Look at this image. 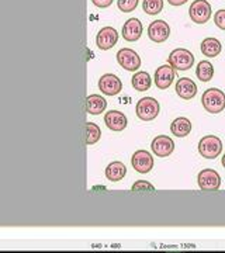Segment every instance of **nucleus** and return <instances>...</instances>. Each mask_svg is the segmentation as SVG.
Masks as SVG:
<instances>
[{
	"instance_id": "23",
	"label": "nucleus",
	"mask_w": 225,
	"mask_h": 253,
	"mask_svg": "<svg viewBox=\"0 0 225 253\" xmlns=\"http://www.w3.org/2000/svg\"><path fill=\"white\" fill-rule=\"evenodd\" d=\"M100 138H101L100 126L94 123H86V144H96V142H99Z\"/></svg>"
},
{
	"instance_id": "9",
	"label": "nucleus",
	"mask_w": 225,
	"mask_h": 253,
	"mask_svg": "<svg viewBox=\"0 0 225 253\" xmlns=\"http://www.w3.org/2000/svg\"><path fill=\"white\" fill-rule=\"evenodd\" d=\"M171 36V27L163 20H155L148 27V37L153 42H165Z\"/></svg>"
},
{
	"instance_id": "7",
	"label": "nucleus",
	"mask_w": 225,
	"mask_h": 253,
	"mask_svg": "<svg viewBox=\"0 0 225 253\" xmlns=\"http://www.w3.org/2000/svg\"><path fill=\"white\" fill-rule=\"evenodd\" d=\"M117 62L128 72H135L141 68V58L131 48H123L118 51Z\"/></svg>"
},
{
	"instance_id": "4",
	"label": "nucleus",
	"mask_w": 225,
	"mask_h": 253,
	"mask_svg": "<svg viewBox=\"0 0 225 253\" xmlns=\"http://www.w3.org/2000/svg\"><path fill=\"white\" fill-rule=\"evenodd\" d=\"M161 106L153 97H144L136 103V116L142 121H152L158 117Z\"/></svg>"
},
{
	"instance_id": "3",
	"label": "nucleus",
	"mask_w": 225,
	"mask_h": 253,
	"mask_svg": "<svg viewBox=\"0 0 225 253\" xmlns=\"http://www.w3.org/2000/svg\"><path fill=\"white\" fill-rule=\"evenodd\" d=\"M198 152L206 159H216L223 152V141L216 135L203 136L198 142Z\"/></svg>"
},
{
	"instance_id": "1",
	"label": "nucleus",
	"mask_w": 225,
	"mask_h": 253,
	"mask_svg": "<svg viewBox=\"0 0 225 253\" xmlns=\"http://www.w3.org/2000/svg\"><path fill=\"white\" fill-rule=\"evenodd\" d=\"M201 103L207 113L218 114L225 109V93L216 87L207 89L201 96Z\"/></svg>"
},
{
	"instance_id": "30",
	"label": "nucleus",
	"mask_w": 225,
	"mask_h": 253,
	"mask_svg": "<svg viewBox=\"0 0 225 253\" xmlns=\"http://www.w3.org/2000/svg\"><path fill=\"white\" fill-rule=\"evenodd\" d=\"M221 163H223V166H224V169H225V155L223 156V159H221Z\"/></svg>"
},
{
	"instance_id": "26",
	"label": "nucleus",
	"mask_w": 225,
	"mask_h": 253,
	"mask_svg": "<svg viewBox=\"0 0 225 253\" xmlns=\"http://www.w3.org/2000/svg\"><path fill=\"white\" fill-rule=\"evenodd\" d=\"M131 190L133 191H155V187H153V184H151L149 181L138 180L133 184Z\"/></svg>"
},
{
	"instance_id": "25",
	"label": "nucleus",
	"mask_w": 225,
	"mask_h": 253,
	"mask_svg": "<svg viewBox=\"0 0 225 253\" xmlns=\"http://www.w3.org/2000/svg\"><path fill=\"white\" fill-rule=\"evenodd\" d=\"M117 6L123 13H131L136 9L138 0H117Z\"/></svg>"
},
{
	"instance_id": "15",
	"label": "nucleus",
	"mask_w": 225,
	"mask_h": 253,
	"mask_svg": "<svg viewBox=\"0 0 225 253\" xmlns=\"http://www.w3.org/2000/svg\"><path fill=\"white\" fill-rule=\"evenodd\" d=\"M142 23L138 18H128L123 26V37L128 42H135L142 36Z\"/></svg>"
},
{
	"instance_id": "24",
	"label": "nucleus",
	"mask_w": 225,
	"mask_h": 253,
	"mask_svg": "<svg viewBox=\"0 0 225 253\" xmlns=\"http://www.w3.org/2000/svg\"><path fill=\"white\" fill-rule=\"evenodd\" d=\"M142 9L149 16L159 14L163 9V0H144L142 1Z\"/></svg>"
},
{
	"instance_id": "18",
	"label": "nucleus",
	"mask_w": 225,
	"mask_h": 253,
	"mask_svg": "<svg viewBox=\"0 0 225 253\" xmlns=\"http://www.w3.org/2000/svg\"><path fill=\"white\" fill-rule=\"evenodd\" d=\"M200 49H201V52H203L204 56H208V58H216V56H218V55L221 54V51H223V45H221V42H220L217 38L210 37V38H206V40L201 42Z\"/></svg>"
},
{
	"instance_id": "27",
	"label": "nucleus",
	"mask_w": 225,
	"mask_h": 253,
	"mask_svg": "<svg viewBox=\"0 0 225 253\" xmlns=\"http://www.w3.org/2000/svg\"><path fill=\"white\" fill-rule=\"evenodd\" d=\"M214 23H216L217 27L225 31V9L217 11L216 16H214Z\"/></svg>"
},
{
	"instance_id": "5",
	"label": "nucleus",
	"mask_w": 225,
	"mask_h": 253,
	"mask_svg": "<svg viewBox=\"0 0 225 253\" xmlns=\"http://www.w3.org/2000/svg\"><path fill=\"white\" fill-rule=\"evenodd\" d=\"M189 16L196 24H206L211 17V4L207 0H194L189 7Z\"/></svg>"
},
{
	"instance_id": "16",
	"label": "nucleus",
	"mask_w": 225,
	"mask_h": 253,
	"mask_svg": "<svg viewBox=\"0 0 225 253\" xmlns=\"http://www.w3.org/2000/svg\"><path fill=\"white\" fill-rule=\"evenodd\" d=\"M176 93L180 99L191 100L197 94V84L190 78H180L176 82Z\"/></svg>"
},
{
	"instance_id": "28",
	"label": "nucleus",
	"mask_w": 225,
	"mask_h": 253,
	"mask_svg": "<svg viewBox=\"0 0 225 253\" xmlns=\"http://www.w3.org/2000/svg\"><path fill=\"white\" fill-rule=\"evenodd\" d=\"M91 1L99 9H106L108 6H111V3H113V0H91Z\"/></svg>"
},
{
	"instance_id": "10",
	"label": "nucleus",
	"mask_w": 225,
	"mask_h": 253,
	"mask_svg": "<svg viewBox=\"0 0 225 253\" xmlns=\"http://www.w3.org/2000/svg\"><path fill=\"white\" fill-rule=\"evenodd\" d=\"M99 89L106 96H117L118 93L123 90V83L116 75L106 73L100 78Z\"/></svg>"
},
{
	"instance_id": "8",
	"label": "nucleus",
	"mask_w": 225,
	"mask_h": 253,
	"mask_svg": "<svg viewBox=\"0 0 225 253\" xmlns=\"http://www.w3.org/2000/svg\"><path fill=\"white\" fill-rule=\"evenodd\" d=\"M175 76H176V71L172 68L169 63L168 65H162V66H159L155 71V76H153L155 86L158 89H161V90L169 89L173 81H175Z\"/></svg>"
},
{
	"instance_id": "12",
	"label": "nucleus",
	"mask_w": 225,
	"mask_h": 253,
	"mask_svg": "<svg viewBox=\"0 0 225 253\" xmlns=\"http://www.w3.org/2000/svg\"><path fill=\"white\" fill-rule=\"evenodd\" d=\"M131 163H133V168L138 173L145 174V173H149L153 169V156L148 151H136L133 158H131Z\"/></svg>"
},
{
	"instance_id": "6",
	"label": "nucleus",
	"mask_w": 225,
	"mask_h": 253,
	"mask_svg": "<svg viewBox=\"0 0 225 253\" xmlns=\"http://www.w3.org/2000/svg\"><path fill=\"white\" fill-rule=\"evenodd\" d=\"M197 183L203 191H217L221 187V176L214 169H203L198 173Z\"/></svg>"
},
{
	"instance_id": "11",
	"label": "nucleus",
	"mask_w": 225,
	"mask_h": 253,
	"mask_svg": "<svg viewBox=\"0 0 225 253\" xmlns=\"http://www.w3.org/2000/svg\"><path fill=\"white\" fill-rule=\"evenodd\" d=\"M151 149L158 158H168L175 151V142L171 136L158 135L155 136L151 142Z\"/></svg>"
},
{
	"instance_id": "14",
	"label": "nucleus",
	"mask_w": 225,
	"mask_h": 253,
	"mask_svg": "<svg viewBox=\"0 0 225 253\" xmlns=\"http://www.w3.org/2000/svg\"><path fill=\"white\" fill-rule=\"evenodd\" d=\"M104 124L108 129H111L114 132H120V131L126 129L128 120H127L124 113H121L118 110H111V111L106 113V116H104Z\"/></svg>"
},
{
	"instance_id": "22",
	"label": "nucleus",
	"mask_w": 225,
	"mask_h": 253,
	"mask_svg": "<svg viewBox=\"0 0 225 253\" xmlns=\"http://www.w3.org/2000/svg\"><path fill=\"white\" fill-rule=\"evenodd\" d=\"M196 75H197L198 81L210 82L214 76V66L208 61H201V62H198L197 68H196Z\"/></svg>"
},
{
	"instance_id": "13",
	"label": "nucleus",
	"mask_w": 225,
	"mask_h": 253,
	"mask_svg": "<svg viewBox=\"0 0 225 253\" xmlns=\"http://www.w3.org/2000/svg\"><path fill=\"white\" fill-rule=\"evenodd\" d=\"M118 33L116 28L113 27H103L99 31V34L96 37V45L101 51H107L111 49L113 46L117 44Z\"/></svg>"
},
{
	"instance_id": "29",
	"label": "nucleus",
	"mask_w": 225,
	"mask_h": 253,
	"mask_svg": "<svg viewBox=\"0 0 225 253\" xmlns=\"http://www.w3.org/2000/svg\"><path fill=\"white\" fill-rule=\"evenodd\" d=\"M168 1L172 6H183L184 3H187V0H168Z\"/></svg>"
},
{
	"instance_id": "20",
	"label": "nucleus",
	"mask_w": 225,
	"mask_h": 253,
	"mask_svg": "<svg viewBox=\"0 0 225 253\" xmlns=\"http://www.w3.org/2000/svg\"><path fill=\"white\" fill-rule=\"evenodd\" d=\"M106 177L110 181H120L124 179L127 174V168L124 163L121 162H111L106 168Z\"/></svg>"
},
{
	"instance_id": "19",
	"label": "nucleus",
	"mask_w": 225,
	"mask_h": 253,
	"mask_svg": "<svg viewBox=\"0 0 225 253\" xmlns=\"http://www.w3.org/2000/svg\"><path fill=\"white\" fill-rule=\"evenodd\" d=\"M171 131L175 136L184 138V136H187L191 132V123H190L189 118L186 117L176 118L171 124Z\"/></svg>"
},
{
	"instance_id": "2",
	"label": "nucleus",
	"mask_w": 225,
	"mask_h": 253,
	"mask_svg": "<svg viewBox=\"0 0 225 253\" xmlns=\"http://www.w3.org/2000/svg\"><path fill=\"white\" fill-rule=\"evenodd\" d=\"M168 63L175 71H189L190 68H193V65H194V55L191 54L189 49L176 48L169 55Z\"/></svg>"
},
{
	"instance_id": "21",
	"label": "nucleus",
	"mask_w": 225,
	"mask_h": 253,
	"mask_svg": "<svg viewBox=\"0 0 225 253\" xmlns=\"http://www.w3.org/2000/svg\"><path fill=\"white\" fill-rule=\"evenodd\" d=\"M133 87L136 91H146L151 89V84H152V79L149 76L148 72H136L133 76Z\"/></svg>"
},
{
	"instance_id": "17",
	"label": "nucleus",
	"mask_w": 225,
	"mask_h": 253,
	"mask_svg": "<svg viewBox=\"0 0 225 253\" xmlns=\"http://www.w3.org/2000/svg\"><path fill=\"white\" fill-rule=\"evenodd\" d=\"M107 109V101L100 94H90L86 97V111L91 116H99Z\"/></svg>"
}]
</instances>
